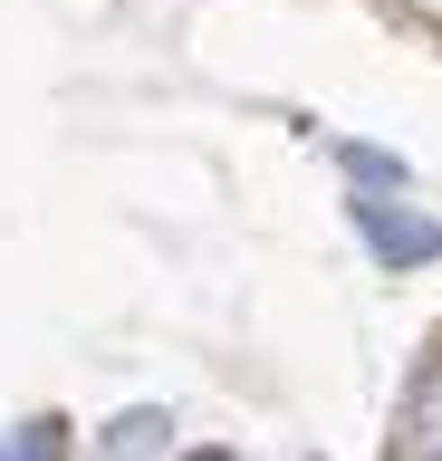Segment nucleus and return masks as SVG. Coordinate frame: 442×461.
Segmentation results:
<instances>
[{"label":"nucleus","instance_id":"obj_1","mask_svg":"<svg viewBox=\"0 0 442 461\" xmlns=\"http://www.w3.org/2000/svg\"><path fill=\"white\" fill-rule=\"evenodd\" d=\"M356 230H365V250L384 259V269H423V259H442V221H423L413 202H347Z\"/></svg>","mask_w":442,"mask_h":461},{"label":"nucleus","instance_id":"obj_2","mask_svg":"<svg viewBox=\"0 0 442 461\" xmlns=\"http://www.w3.org/2000/svg\"><path fill=\"white\" fill-rule=\"evenodd\" d=\"M384 461H442V356L413 366L404 403H394V442H384Z\"/></svg>","mask_w":442,"mask_h":461},{"label":"nucleus","instance_id":"obj_3","mask_svg":"<svg viewBox=\"0 0 442 461\" xmlns=\"http://www.w3.org/2000/svg\"><path fill=\"white\" fill-rule=\"evenodd\" d=\"M327 154L356 173V202H394L404 193V154H384V144H327Z\"/></svg>","mask_w":442,"mask_h":461},{"label":"nucleus","instance_id":"obj_4","mask_svg":"<svg viewBox=\"0 0 442 461\" xmlns=\"http://www.w3.org/2000/svg\"><path fill=\"white\" fill-rule=\"evenodd\" d=\"M0 461H68V423H59V413L10 423V432H0Z\"/></svg>","mask_w":442,"mask_h":461},{"label":"nucleus","instance_id":"obj_5","mask_svg":"<svg viewBox=\"0 0 442 461\" xmlns=\"http://www.w3.org/2000/svg\"><path fill=\"white\" fill-rule=\"evenodd\" d=\"M164 432H174V413H154V403H135V413H125V423L106 432V442H96V452H106V461H145L154 442H164Z\"/></svg>","mask_w":442,"mask_h":461},{"label":"nucleus","instance_id":"obj_6","mask_svg":"<svg viewBox=\"0 0 442 461\" xmlns=\"http://www.w3.org/2000/svg\"><path fill=\"white\" fill-rule=\"evenodd\" d=\"M183 461H240V452H183Z\"/></svg>","mask_w":442,"mask_h":461}]
</instances>
